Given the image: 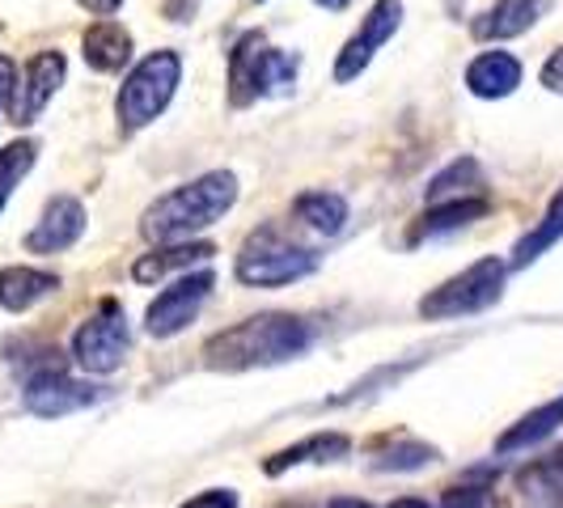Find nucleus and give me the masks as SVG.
<instances>
[{
    "label": "nucleus",
    "instance_id": "nucleus-14",
    "mask_svg": "<svg viewBox=\"0 0 563 508\" xmlns=\"http://www.w3.org/2000/svg\"><path fill=\"white\" fill-rule=\"evenodd\" d=\"M517 85H521V59L508 56V52H483L466 68V89L475 98H487V102L508 98Z\"/></svg>",
    "mask_w": 563,
    "mask_h": 508
},
{
    "label": "nucleus",
    "instance_id": "nucleus-10",
    "mask_svg": "<svg viewBox=\"0 0 563 508\" xmlns=\"http://www.w3.org/2000/svg\"><path fill=\"white\" fill-rule=\"evenodd\" d=\"M93 402H102V390L89 386V382L68 377V373H59V368L38 373V377L26 386V411L43 416V420L73 416V411H85V407H93Z\"/></svg>",
    "mask_w": 563,
    "mask_h": 508
},
{
    "label": "nucleus",
    "instance_id": "nucleus-19",
    "mask_svg": "<svg viewBox=\"0 0 563 508\" xmlns=\"http://www.w3.org/2000/svg\"><path fill=\"white\" fill-rule=\"evenodd\" d=\"M563 428V395L551 398V402H542L538 411H530V416H521V420L508 428L505 437L496 441V450L500 453H517V450H530V445H538V441H547L551 432H560Z\"/></svg>",
    "mask_w": 563,
    "mask_h": 508
},
{
    "label": "nucleus",
    "instance_id": "nucleus-27",
    "mask_svg": "<svg viewBox=\"0 0 563 508\" xmlns=\"http://www.w3.org/2000/svg\"><path fill=\"white\" fill-rule=\"evenodd\" d=\"M183 508H238V496H233L229 487H212V492H199V496H191Z\"/></svg>",
    "mask_w": 563,
    "mask_h": 508
},
{
    "label": "nucleus",
    "instance_id": "nucleus-31",
    "mask_svg": "<svg viewBox=\"0 0 563 508\" xmlns=\"http://www.w3.org/2000/svg\"><path fill=\"white\" fill-rule=\"evenodd\" d=\"M313 4H322V9H331V13H339V9H347L352 0H313Z\"/></svg>",
    "mask_w": 563,
    "mask_h": 508
},
{
    "label": "nucleus",
    "instance_id": "nucleus-28",
    "mask_svg": "<svg viewBox=\"0 0 563 508\" xmlns=\"http://www.w3.org/2000/svg\"><path fill=\"white\" fill-rule=\"evenodd\" d=\"M13 93H18V64L9 56H0V111L13 107Z\"/></svg>",
    "mask_w": 563,
    "mask_h": 508
},
{
    "label": "nucleus",
    "instance_id": "nucleus-16",
    "mask_svg": "<svg viewBox=\"0 0 563 508\" xmlns=\"http://www.w3.org/2000/svg\"><path fill=\"white\" fill-rule=\"evenodd\" d=\"M59 288L56 272H38V267H0V306L9 313L34 310L43 297H52Z\"/></svg>",
    "mask_w": 563,
    "mask_h": 508
},
{
    "label": "nucleus",
    "instance_id": "nucleus-6",
    "mask_svg": "<svg viewBox=\"0 0 563 508\" xmlns=\"http://www.w3.org/2000/svg\"><path fill=\"white\" fill-rule=\"evenodd\" d=\"M505 276H508V267L500 258H479V263H471L462 276L445 280L441 288H432L420 301V313L428 322H441V318H466V313L487 310V306L500 301Z\"/></svg>",
    "mask_w": 563,
    "mask_h": 508
},
{
    "label": "nucleus",
    "instance_id": "nucleus-20",
    "mask_svg": "<svg viewBox=\"0 0 563 508\" xmlns=\"http://www.w3.org/2000/svg\"><path fill=\"white\" fill-rule=\"evenodd\" d=\"M352 450V441L343 437V432H318L310 441H301V445H292V450H280L272 462H267V475H284V471H292V466H306V462H335L343 453Z\"/></svg>",
    "mask_w": 563,
    "mask_h": 508
},
{
    "label": "nucleus",
    "instance_id": "nucleus-18",
    "mask_svg": "<svg viewBox=\"0 0 563 508\" xmlns=\"http://www.w3.org/2000/svg\"><path fill=\"white\" fill-rule=\"evenodd\" d=\"M492 212V203L483 196H462V199H441L423 212V221L416 225L411 242H423V238H441V233H453V229H466L483 221Z\"/></svg>",
    "mask_w": 563,
    "mask_h": 508
},
{
    "label": "nucleus",
    "instance_id": "nucleus-22",
    "mask_svg": "<svg viewBox=\"0 0 563 508\" xmlns=\"http://www.w3.org/2000/svg\"><path fill=\"white\" fill-rule=\"evenodd\" d=\"M292 212L301 217V225L327 233V238H335L339 229L347 225V199L339 191H306V196H297Z\"/></svg>",
    "mask_w": 563,
    "mask_h": 508
},
{
    "label": "nucleus",
    "instance_id": "nucleus-8",
    "mask_svg": "<svg viewBox=\"0 0 563 508\" xmlns=\"http://www.w3.org/2000/svg\"><path fill=\"white\" fill-rule=\"evenodd\" d=\"M212 284H217L212 272H187V276H178L169 288H162V292H157V301H153L148 313H144L148 335L174 339L178 331H187V327L196 322V313L203 310V301H208Z\"/></svg>",
    "mask_w": 563,
    "mask_h": 508
},
{
    "label": "nucleus",
    "instance_id": "nucleus-29",
    "mask_svg": "<svg viewBox=\"0 0 563 508\" xmlns=\"http://www.w3.org/2000/svg\"><path fill=\"white\" fill-rule=\"evenodd\" d=\"M538 81L547 85L551 93H563V47L560 52H551L547 64H542V73H538Z\"/></svg>",
    "mask_w": 563,
    "mask_h": 508
},
{
    "label": "nucleus",
    "instance_id": "nucleus-3",
    "mask_svg": "<svg viewBox=\"0 0 563 508\" xmlns=\"http://www.w3.org/2000/svg\"><path fill=\"white\" fill-rule=\"evenodd\" d=\"M297 56H288L280 47H267V38L251 30L233 43L229 52V93H233V107H251L258 98H272V93H288L297 85Z\"/></svg>",
    "mask_w": 563,
    "mask_h": 508
},
{
    "label": "nucleus",
    "instance_id": "nucleus-32",
    "mask_svg": "<svg viewBox=\"0 0 563 508\" xmlns=\"http://www.w3.org/2000/svg\"><path fill=\"white\" fill-rule=\"evenodd\" d=\"M395 508H432L428 500H395Z\"/></svg>",
    "mask_w": 563,
    "mask_h": 508
},
{
    "label": "nucleus",
    "instance_id": "nucleus-15",
    "mask_svg": "<svg viewBox=\"0 0 563 508\" xmlns=\"http://www.w3.org/2000/svg\"><path fill=\"white\" fill-rule=\"evenodd\" d=\"M81 56L93 73H119L132 59V34L111 18H102L81 34Z\"/></svg>",
    "mask_w": 563,
    "mask_h": 508
},
{
    "label": "nucleus",
    "instance_id": "nucleus-5",
    "mask_svg": "<svg viewBox=\"0 0 563 508\" xmlns=\"http://www.w3.org/2000/svg\"><path fill=\"white\" fill-rule=\"evenodd\" d=\"M178 81H183V59H178V52H153V56H144L141 64L123 77V85H119V98H114L119 128H123V132L148 128V123L169 107Z\"/></svg>",
    "mask_w": 563,
    "mask_h": 508
},
{
    "label": "nucleus",
    "instance_id": "nucleus-2",
    "mask_svg": "<svg viewBox=\"0 0 563 508\" xmlns=\"http://www.w3.org/2000/svg\"><path fill=\"white\" fill-rule=\"evenodd\" d=\"M233 203H238V174L212 169V174H199L196 183H183V187H174V191L157 199L144 212L141 233L157 246L191 242L196 233L217 225Z\"/></svg>",
    "mask_w": 563,
    "mask_h": 508
},
{
    "label": "nucleus",
    "instance_id": "nucleus-11",
    "mask_svg": "<svg viewBox=\"0 0 563 508\" xmlns=\"http://www.w3.org/2000/svg\"><path fill=\"white\" fill-rule=\"evenodd\" d=\"M68 77V59L59 56V52H38V56L26 64V73H22V85H18V93H13V123H34L38 114L47 111V102L56 98V89L64 85Z\"/></svg>",
    "mask_w": 563,
    "mask_h": 508
},
{
    "label": "nucleus",
    "instance_id": "nucleus-24",
    "mask_svg": "<svg viewBox=\"0 0 563 508\" xmlns=\"http://www.w3.org/2000/svg\"><path fill=\"white\" fill-rule=\"evenodd\" d=\"M34 157H38V144L34 141H18V144H9V148H0V208H4L9 196L22 187V178L30 174Z\"/></svg>",
    "mask_w": 563,
    "mask_h": 508
},
{
    "label": "nucleus",
    "instance_id": "nucleus-30",
    "mask_svg": "<svg viewBox=\"0 0 563 508\" xmlns=\"http://www.w3.org/2000/svg\"><path fill=\"white\" fill-rule=\"evenodd\" d=\"M85 13H93V18H111V13H119L123 9V0H77Z\"/></svg>",
    "mask_w": 563,
    "mask_h": 508
},
{
    "label": "nucleus",
    "instance_id": "nucleus-23",
    "mask_svg": "<svg viewBox=\"0 0 563 508\" xmlns=\"http://www.w3.org/2000/svg\"><path fill=\"white\" fill-rule=\"evenodd\" d=\"M483 191V169L475 157H457L441 169L432 183H428V203H441V199H462V196H479Z\"/></svg>",
    "mask_w": 563,
    "mask_h": 508
},
{
    "label": "nucleus",
    "instance_id": "nucleus-7",
    "mask_svg": "<svg viewBox=\"0 0 563 508\" xmlns=\"http://www.w3.org/2000/svg\"><path fill=\"white\" fill-rule=\"evenodd\" d=\"M128 347H132L128 313L119 310L114 301H107L93 318H85L81 327H77V335H73V356H77V365H81L85 373H98V377H107V373H114V368L123 365Z\"/></svg>",
    "mask_w": 563,
    "mask_h": 508
},
{
    "label": "nucleus",
    "instance_id": "nucleus-9",
    "mask_svg": "<svg viewBox=\"0 0 563 508\" xmlns=\"http://www.w3.org/2000/svg\"><path fill=\"white\" fill-rule=\"evenodd\" d=\"M398 22H402V0H377L365 13L361 30L343 43V52H339V59H335V81L339 85L356 81L368 64H373L377 47H386V43L395 38Z\"/></svg>",
    "mask_w": 563,
    "mask_h": 508
},
{
    "label": "nucleus",
    "instance_id": "nucleus-13",
    "mask_svg": "<svg viewBox=\"0 0 563 508\" xmlns=\"http://www.w3.org/2000/svg\"><path fill=\"white\" fill-rule=\"evenodd\" d=\"M547 13H551V0H496L487 13L471 22V34L479 43H505V38L534 30Z\"/></svg>",
    "mask_w": 563,
    "mask_h": 508
},
{
    "label": "nucleus",
    "instance_id": "nucleus-33",
    "mask_svg": "<svg viewBox=\"0 0 563 508\" xmlns=\"http://www.w3.org/2000/svg\"><path fill=\"white\" fill-rule=\"evenodd\" d=\"M331 508H373V505H361V500H335Z\"/></svg>",
    "mask_w": 563,
    "mask_h": 508
},
{
    "label": "nucleus",
    "instance_id": "nucleus-1",
    "mask_svg": "<svg viewBox=\"0 0 563 508\" xmlns=\"http://www.w3.org/2000/svg\"><path fill=\"white\" fill-rule=\"evenodd\" d=\"M310 347V327L292 313H258L238 327H229L221 335L203 343V365L242 373V368H267L297 361Z\"/></svg>",
    "mask_w": 563,
    "mask_h": 508
},
{
    "label": "nucleus",
    "instance_id": "nucleus-25",
    "mask_svg": "<svg viewBox=\"0 0 563 508\" xmlns=\"http://www.w3.org/2000/svg\"><path fill=\"white\" fill-rule=\"evenodd\" d=\"M432 457H437V450L407 441V445H398V450L382 453V457H377V471H420V466H428Z\"/></svg>",
    "mask_w": 563,
    "mask_h": 508
},
{
    "label": "nucleus",
    "instance_id": "nucleus-26",
    "mask_svg": "<svg viewBox=\"0 0 563 508\" xmlns=\"http://www.w3.org/2000/svg\"><path fill=\"white\" fill-rule=\"evenodd\" d=\"M441 508H496L487 487H453Z\"/></svg>",
    "mask_w": 563,
    "mask_h": 508
},
{
    "label": "nucleus",
    "instance_id": "nucleus-4",
    "mask_svg": "<svg viewBox=\"0 0 563 508\" xmlns=\"http://www.w3.org/2000/svg\"><path fill=\"white\" fill-rule=\"evenodd\" d=\"M313 272H318V254L284 238L276 225L254 229L233 263V276L251 288H284V284L306 280Z\"/></svg>",
    "mask_w": 563,
    "mask_h": 508
},
{
    "label": "nucleus",
    "instance_id": "nucleus-34",
    "mask_svg": "<svg viewBox=\"0 0 563 508\" xmlns=\"http://www.w3.org/2000/svg\"><path fill=\"white\" fill-rule=\"evenodd\" d=\"M254 4H263V0H254Z\"/></svg>",
    "mask_w": 563,
    "mask_h": 508
},
{
    "label": "nucleus",
    "instance_id": "nucleus-21",
    "mask_svg": "<svg viewBox=\"0 0 563 508\" xmlns=\"http://www.w3.org/2000/svg\"><path fill=\"white\" fill-rule=\"evenodd\" d=\"M560 238H563V187L555 191V199H551L547 217H542V221H538V225L530 229L517 246H512V263H508V267H512V272H517V267H530V263L542 258V254L551 251Z\"/></svg>",
    "mask_w": 563,
    "mask_h": 508
},
{
    "label": "nucleus",
    "instance_id": "nucleus-12",
    "mask_svg": "<svg viewBox=\"0 0 563 508\" xmlns=\"http://www.w3.org/2000/svg\"><path fill=\"white\" fill-rule=\"evenodd\" d=\"M81 233H85L81 199L56 196L47 208H43L38 225L26 233V251L30 254H59V251H68V246H77V242H81Z\"/></svg>",
    "mask_w": 563,
    "mask_h": 508
},
{
    "label": "nucleus",
    "instance_id": "nucleus-17",
    "mask_svg": "<svg viewBox=\"0 0 563 508\" xmlns=\"http://www.w3.org/2000/svg\"><path fill=\"white\" fill-rule=\"evenodd\" d=\"M212 246L208 242H169V246H157V251H148L136 258V267H132V280L136 284H157L166 280L169 272H191L196 263L203 258H212Z\"/></svg>",
    "mask_w": 563,
    "mask_h": 508
}]
</instances>
